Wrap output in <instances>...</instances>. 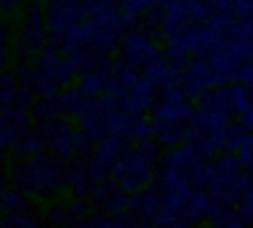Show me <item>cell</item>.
I'll return each mask as SVG.
<instances>
[{
  "instance_id": "277c9868",
  "label": "cell",
  "mask_w": 253,
  "mask_h": 228,
  "mask_svg": "<svg viewBox=\"0 0 253 228\" xmlns=\"http://www.w3.org/2000/svg\"><path fill=\"white\" fill-rule=\"evenodd\" d=\"M71 132L74 127L66 122V119H58V117H51L46 122H41V139L43 144L56 155V157H69L71 155Z\"/></svg>"
},
{
  "instance_id": "ba28073f",
  "label": "cell",
  "mask_w": 253,
  "mask_h": 228,
  "mask_svg": "<svg viewBox=\"0 0 253 228\" xmlns=\"http://www.w3.org/2000/svg\"><path fill=\"white\" fill-rule=\"evenodd\" d=\"M81 130L86 132L94 142H99L101 137H107V114H104V107H101V99H94V96H86L84 101V109L81 114L76 117Z\"/></svg>"
},
{
  "instance_id": "f1b7e54d",
  "label": "cell",
  "mask_w": 253,
  "mask_h": 228,
  "mask_svg": "<svg viewBox=\"0 0 253 228\" xmlns=\"http://www.w3.org/2000/svg\"><path fill=\"white\" fill-rule=\"evenodd\" d=\"M48 218H51V223H56V226H71V223H74V221H71V213H69V208H61V205L51 208Z\"/></svg>"
},
{
  "instance_id": "5b68a950",
  "label": "cell",
  "mask_w": 253,
  "mask_h": 228,
  "mask_svg": "<svg viewBox=\"0 0 253 228\" xmlns=\"http://www.w3.org/2000/svg\"><path fill=\"white\" fill-rule=\"evenodd\" d=\"M20 46H23L31 56L41 53L46 46V18L41 5H31L23 18V31H20Z\"/></svg>"
},
{
  "instance_id": "8fae6325",
  "label": "cell",
  "mask_w": 253,
  "mask_h": 228,
  "mask_svg": "<svg viewBox=\"0 0 253 228\" xmlns=\"http://www.w3.org/2000/svg\"><path fill=\"white\" fill-rule=\"evenodd\" d=\"M109 84H112V69H109V64H104V66L89 69L86 74L81 76L79 91H81L84 96H94V99H101L104 94H107Z\"/></svg>"
},
{
  "instance_id": "6da1fadb",
  "label": "cell",
  "mask_w": 253,
  "mask_h": 228,
  "mask_svg": "<svg viewBox=\"0 0 253 228\" xmlns=\"http://www.w3.org/2000/svg\"><path fill=\"white\" fill-rule=\"evenodd\" d=\"M66 180V168H63L61 157H48V155H36L26 165L15 168L13 173V185L20 193H53L58 185Z\"/></svg>"
},
{
  "instance_id": "52a82bcc",
  "label": "cell",
  "mask_w": 253,
  "mask_h": 228,
  "mask_svg": "<svg viewBox=\"0 0 253 228\" xmlns=\"http://www.w3.org/2000/svg\"><path fill=\"white\" fill-rule=\"evenodd\" d=\"M28 119L31 112H23L18 107H5L0 112V147H10L20 135H26L31 130Z\"/></svg>"
},
{
  "instance_id": "9c48e42d",
  "label": "cell",
  "mask_w": 253,
  "mask_h": 228,
  "mask_svg": "<svg viewBox=\"0 0 253 228\" xmlns=\"http://www.w3.org/2000/svg\"><path fill=\"white\" fill-rule=\"evenodd\" d=\"M91 195L109 216H117V213H122L126 208V190H122V185L114 178L112 180H101L91 190Z\"/></svg>"
},
{
  "instance_id": "d590c367",
  "label": "cell",
  "mask_w": 253,
  "mask_h": 228,
  "mask_svg": "<svg viewBox=\"0 0 253 228\" xmlns=\"http://www.w3.org/2000/svg\"><path fill=\"white\" fill-rule=\"evenodd\" d=\"M0 162H3V152H0Z\"/></svg>"
},
{
  "instance_id": "8992f818",
  "label": "cell",
  "mask_w": 253,
  "mask_h": 228,
  "mask_svg": "<svg viewBox=\"0 0 253 228\" xmlns=\"http://www.w3.org/2000/svg\"><path fill=\"white\" fill-rule=\"evenodd\" d=\"M66 180L71 182V188L79 193V195H91V190L101 180H107V170L96 168L91 160H79L74 162L69 173H66Z\"/></svg>"
},
{
  "instance_id": "d6a6232c",
  "label": "cell",
  "mask_w": 253,
  "mask_h": 228,
  "mask_svg": "<svg viewBox=\"0 0 253 228\" xmlns=\"http://www.w3.org/2000/svg\"><path fill=\"white\" fill-rule=\"evenodd\" d=\"M8 41H10V31L5 23H0V46H8Z\"/></svg>"
},
{
  "instance_id": "1f68e13d",
  "label": "cell",
  "mask_w": 253,
  "mask_h": 228,
  "mask_svg": "<svg viewBox=\"0 0 253 228\" xmlns=\"http://www.w3.org/2000/svg\"><path fill=\"white\" fill-rule=\"evenodd\" d=\"M8 61H10V53H8V46H0V71H3L8 66Z\"/></svg>"
},
{
  "instance_id": "603a6c76",
  "label": "cell",
  "mask_w": 253,
  "mask_h": 228,
  "mask_svg": "<svg viewBox=\"0 0 253 228\" xmlns=\"http://www.w3.org/2000/svg\"><path fill=\"white\" fill-rule=\"evenodd\" d=\"M253 36V26H251V18H233L225 28V38L228 41H246Z\"/></svg>"
},
{
  "instance_id": "836d02e7",
  "label": "cell",
  "mask_w": 253,
  "mask_h": 228,
  "mask_svg": "<svg viewBox=\"0 0 253 228\" xmlns=\"http://www.w3.org/2000/svg\"><path fill=\"white\" fill-rule=\"evenodd\" d=\"M225 228H248V226H246L243 221H238V216H233V221H230Z\"/></svg>"
},
{
  "instance_id": "7c38bea8",
  "label": "cell",
  "mask_w": 253,
  "mask_h": 228,
  "mask_svg": "<svg viewBox=\"0 0 253 228\" xmlns=\"http://www.w3.org/2000/svg\"><path fill=\"white\" fill-rule=\"evenodd\" d=\"M208 205H210V195L205 190H200V188H193V193L187 195L182 211H180L182 226H193V223L203 221L205 213H208Z\"/></svg>"
},
{
  "instance_id": "ffe728a7",
  "label": "cell",
  "mask_w": 253,
  "mask_h": 228,
  "mask_svg": "<svg viewBox=\"0 0 253 228\" xmlns=\"http://www.w3.org/2000/svg\"><path fill=\"white\" fill-rule=\"evenodd\" d=\"M134 142H144V139H152V119H147L144 114L142 117H132L129 127H126V135Z\"/></svg>"
},
{
  "instance_id": "5bb4252c",
  "label": "cell",
  "mask_w": 253,
  "mask_h": 228,
  "mask_svg": "<svg viewBox=\"0 0 253 228\" xmlns=\"http://www.w3.org/2000/svg\"><path fill=\"white\" fill-rule=\"evenodd\" d=\"M187 127L180 122H152V137L160 144H167V147H175V144H182Z\"/></svg>"
},
{
  "instance_id": "44dd1931",
  "label": "cell",
  "mask_w": 253,
  "mask_h": 228,
  "mask_svg": "<svg viewBox=\"0 0 253 228\" xmlns=\"http://www.w3.org/2000/svg\"><path fill=\"white\" fill-rule=\"evenodd\" d=\"M58 96V94H56ZM56 96H41L38 101H33L31 107V114L38 119V122H46L51 117H58V99Z\"/></svg>"
},
{
  "instance_id": "7402d4cb",
  "label": "cell",
  "mask_w": 253,
  "mask_h": 228,
  "mask_svg": "<svg viewBox=\"0 0 253 228\" xmlns=\"http://www.w3.org/2000/svg\"><path fill=\"white\" fill-rule=\"evenodd\" d=\"M0 208H3L5 213H28V203H26V198H23V193L20 190H8L5 188V193L0 195Z\"/></svg>"
},
{
  "instance_id": "484cf974",
  "label": "cell",
  "mask_w": 253,
  "mask_h": 228,
  "mask_svg": "<svg viewBox=\"0 0 253 228\" xmlns=\"http://www.w3.org/2000/svg\"><path fill=\"white\" fill-rule=\"evenodd\" d=\"M91 144H94V139L84 132V130H74L71 132V155H89V150H91Z\"/></svg>"
},
{
  "instance_id": "d6986e66",
  "label": "cell",
  "mask_w": 253,
  "mask_h": 228,
  "mask_svg": "<svg viewBox=\"0 0 253 228\" xmlns=\"http://www.w3.org/2000/svg\"><path fill=\"white\" fill-rule=\"evenodd\" d=\"M56 99H58V114H66V117H79L84 109V101H86V96L79 89H66Z\"/></svg>"
},
{
  "instance_id": "cb8c5ba5",
  "label": "cell",
  "mask_w": 253,
  "mask_h": 228,
  "mask_svg": "<svg viewBox=\"0 0 253 228\" xmlns=\"http://www.w3.org/2000/svg\"><path fill=\"white\" fill-rule=\"evenodd\" d=\"M15 89H18V79L13 74H3V71H0V112H3L5 107H10Z\"/></svg>"
},
{
  "instance_id": "83f0119b",
  "label": "cell",
  "mask_w": 253,
  "mask_h": 228,
  "mask_svg": "<svg viewBox=\"0 0 253 228\" xmlns=\"http://www.w3.org/2000/svg\"><path fill=\"white\" fill-rule=\"evenodd\" d=\"M251 10H253V0H233L230 3L233 18H251Z\"/></svg>"
},
{
  "instance_id": "d4e9b609",
  "label": "cell",
  "mask_w": 253,
  "mask_h": 228,
  "mask_svg": "<svg viewBox=\"0 0 253 228\" xmlns=\"http://www.w3.org/2000/svg\"><path fill=\"white\" fill-rule=\"evenodd\" d=\"M0 228H41V226L28 213H5V218L0 221Z\"/></svg>"
},
{
  "instance_id": "f546056e",
  "label": "cell",
  "mask_w": 253,
  "mask_h": 228,
  "mask_svg": "<svg viewBox=\"0 0 253 228\" xmlns=\"http://www.w3.org/2000/svg\"><path fill=\"white\" fill-rule=\"evenodd\" d=\"M236 157H238V162L243 165V168L248 170L251 168V157H253V142H251V137H246V142L238 147V152H236Z\"/></svg>"
},
{
  "instance_id": "30bf717a",
  "label": "cell",
  "mask_w": 253,
  "mask_h": 228,
  "mask_svg": "<svg viewBox=\"0 0 253 228\" xmlns=\"http://www.w3.org/2000/svg\"><path fill=\"white\" fill-rule=\"evenodd\" d=\"M124 211H129L134 218H139V221H150L152 223V218H155V213L160 211V195H157V190H132L129 195H126V208Z\"/></svg>"
},
{
  "instance_id": "e0dca14e",
  "label": "cell",
  "mask_w": 253,
  "mask_h": 228,
  "mask_svg": "<svg viewBox=\"0 0 253 228\" xmlns=\"http://www.w3.org/2000/svg\"><path fill=\"white\" fill-rule=\"evenodd\" d=\"M198 160H200V157H198L193 150H190L187 144H175V147L162 157V162H165V165H172V168H180V170H185V173H187L190 168H193V165H195Z\"/></svg>"
},
{
  "instance_id": "4316f807",
  "label": "cell",
  "mask_w": 253,
  "mask_h": 228,
  "mask_svg": "<svg viewBox=\"0 0 253 228\" xmlns=\"http://www.w3.org/2000/svg\"><path fill=\"white\" fill-rule=\"evenodd\" d=\"M236 216H238V221H243L246 226L251 223V218H253V195H243V198L238 200Z\"/></svg>"
},
{
  "instance_id": "4fadbf2b",
  "label": "cell",
  "mask_w": 253,
  "mask_h": 228,
  "mask_svg": "<svg viewBox=\"0 0 253 228\" xmlns=\"http://www.w3.org/2000/svg\"><path fill=\"white\" fill-rule=\"evenodd\" d=\"M124 150H126V144H124L122 137L107 135V137H101V139H99V147H96L91 162L96 165V168H101V170H109V165H112Z\"/></svg>"
},
{
  "instance_id": "7a4b0ae2",
  "label": "cell",
  "mask_w": 253,
  "mask_h": 228,
  "mask_svg": "<svg viewBox=\"0 0 253 228\" xmlns=\"http://www.w3.org/2000/svg\"><path fill=\"white\" fill-rule=\"evenodd\" d=\"M210 188V200H215L220 205H233L238 203L243 195H253V182H251V173L241 170L236 175H218L208 182Z\"/></svg>"
},
{
  "instance_id": "3957f363",
  "label": "cell",
  "mask_w": 253,
  "mask_h": 228,
  "mask_svg": "<svg viewBox=\"0 0 253 228\" xmlns=\"http://www.w3.org/2000/svg\"><path fill=\"white\" fill-rule=\"evenodd\" d=\"M162 51L152 41V36L147 31H129L122 38V61L134 69H144L152 58H157Z\"/></svg>"
},
{
  "instance_id": "e575fe53",
  "label": "cell",
  "mask_w": 253,
  "mask_h": 228,
  "mask_svg": "<svg viewBox=\"0 0 253 228\" xmlns=\"http://www.w3.org/2000/svg\"><path fill=\"white\" fill-rule=\"evenodd\" d=\"M177 228H193V226H177Z\"/></svg>"
},
{
  "instance_id": "2e32d148",
  "label": "cell",
  "mask_w": 253,
  "mask_h": 228,
  "mask_svg": "<svg viewBox=\"0 0 253 228\" xmlns=\"http://www.w3.org/2000/svg\"><path fill=\"white\" fill-rule=\"evenodd\" d=\"M43 150H46V144H43V139H41V135H36L31 130L26 135H20L13 142V152L18 157H36V155H41Z\"/></svg>"
},
{
  "instance_id": "4dcf8cb0",
  "label": "cell",
  "mask_w": 253,
  "mask_h": 228,
  "mask_svg": "<svg viewBox=\"0 0 253 228\" xmlns=\"http://www.w3.org/2000/svg\"><path fill=\"white\" fill-rule=\"evenodd\" d=\"M20 3L23 0H0V10H5V13H15L20 8Z\"/></svg>"
},
{
  "instance_id": "ac0fdd59",
  "label": "cell",
  "mask_w": 253,
  "mask_h": 228,
  "mask_svg": "<svg viewBox=\"0 0 253 228\" xmlns=\"http://www.w3.org/2000/svg\"><path fill=\"white\" fill-rule=\"evenodd\" d=\"M213 178H215V162H210V160H198L187 170V182L193 188H208V182Z\"/></svg>"
},
{
  "instance_id": "9a60e30c",
  "label": "cell",
  "mask_w": 253,
  "mask_h": 228,
  "mask_svg": "<svg viewBox=\"0 0 253 228\" xmlns=\"http://www.w3.org/2000/svg\"><path fill=\"white\" fill-rule=\"evenodd\" d=\"M225 91H228L230 114H236V117L253 114V107H251V87H243V84H228Z\"/></svg>"
}]
</instances>
